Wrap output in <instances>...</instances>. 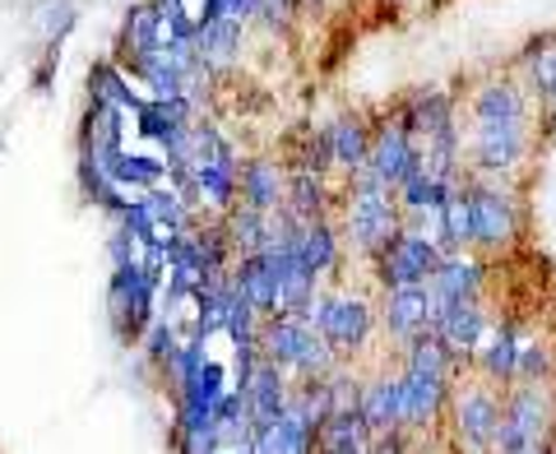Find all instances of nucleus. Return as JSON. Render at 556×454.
Here are the masks:
<instances>
[{
	"mask_svg": "<svg viewBox=\"0 0 556 454\" xmlns=\"http://www.w3.org/2000/svg\"><path fill=\"white\" fill-rule=\"evenodd\" d=\"M547 417H552V399L543 394V386H519L506 404H501V427H496V454H525L543 445V431H547Z\"/></svg>",
	"mask_w": 556,
	"mask_h": 454,
	"instance_id": "4",
	"label": "nucleus"
},
{
	"mask_svg": "<svg viewBox=\"0 0 556 454\" xmlns=\"http://www.w3.org/2000/svg\"><path fill=\"white\" fill-rule=\"evenodd\" d=\"M386 325H390V335L404 339V343H417L422 335H437V297H431V283L390 288Z\"/></svg>",
	"mask_w": 556,
	"mask_h": 454,
	"instance_id": "7",
	"label": "nucleus"
},
{
	"mask_svg": "<svg viewBox=\"0 0 556 454\" xmlns=\"http://www.w3.org/2000/svg\"><path fill=\"white\" fill-rule=\"evenodd\" d=\"M38 20H42V28L51 33V38H61V33L75 24V5H70V0H56V5H51L47 0V5L38 10Z\"/></svg>",
	"mask_w": 556,
	"mask_h": 454,
	"instance_id": "21",
	"label": "nucleus"
},
{
	"mask_svg": "<svg viewBox=\"0 0 556 454\" xmlns=\"http://www.w3.org/2000/svg\"><path fill=\"white\" fill-rule=\"evenodd\" d=\"M298 260H302L311 274L334 269V260H339V237H334V227H329L325 218L302 223V232H298Z\"/></svg>",
	"mask_w": 556,
	"mask_h": 454,
	"instance_id": "17",
	"label": "nucleus"
},
{
	"mask_svg": "<svg viewBox=\"0 0 556 454\" xmlns=\"http://www.w3.org/2000/svg\"><path fill=\"white\" fill-rule=\"evenodd\" d=\"M437 339L450 348V353H473V348L486 339V320L478 302H455L437 311Z\"/></svg>",
	"mask_w": 556,
	"mask_h": 454,
	"instance_id": "11",
	"label": "nucleus"
},
{
	"mask_svg": "<svg viewBox=\"0 0 556 454\" xmlns=\"http://www.w3.org/2000/svg\"><path fill=\"white\" fill-rule=\"evenodd\" d=\"M455 427L473 454L492 450L496 427H501V399L492 390H459L455 394Z\"/></svg>",
	"mask_w": 556,
	"mask_h": 454,
	"instance_id": "9",
	"label": "nucleus"
},
{
	"mask_svg": "<svg viewBox=\"0 0 556 454\" xmlns=\"http://www.w3.org/2000/svg\"><path fill=\"white\" fill-rule=\"evenodd\" d=\"M288 214L298 223L325 218V177L320 172H302V177L288 186Z\"/></svg>",
	"mask_w": 556,
	"mask_h": 454,
	"instance_id": "18",
	"label": "nucleus"
},
{
	"mask_svg": "<svg viewBox=\"0 0 556 454\" xmlns=\"http://www.w3.org/2000/svg\"><path fill=\"white\" fill-rule=\"evenodd\" d=\"M367 417H362V408H329L320 417V454H362V445H367Z\"/></svg>",
	"mask_w": 556,
	"mask_h": 454,
	"instance_id": "12",
	"label": "nucleus"
},
{
	"mask_svg": "<svg viewBox=\"0 0 556 454\" xmlns=\"http://www.w3.org/2000/svg\"><path fill=\"white\" fill-rule=\"evenodd\" d=\"M529 153V98L515 89L510 79L482 84V93L473 98V144L468 159L478 172L506 177L525 163Z\"/></svg>",
	"mask_w": 556,
	"mask_h": 454,
	"instance_id": "1",
	"label": "nucleus"
},
{
	"mask_svg": "<svg viewBox=\"0 0 556 454\" xmlns=\"http://www.w3.org/2000/svg\"><path fill=\"white\" fill-rule=\"evenodd\" d=\"M362 417H367L371 431H390L404 427V399H399V380H376V386L357 399Z\"/></svg>",
	"mask_w": 556,
	"mask_h": 454,
	"instance_id": "16",
	"label": "nucleus"
},
{
	"mask_svg": "<svg viewBox=\"0 0 556 454\" xmlns=\"http://www.w3.org/2000/svg\"><path fill=\"white\" fill-rule=\"evenodd\" d=\"M102 167H108V177L121 181V186H153V181H163V163H153V159H130V153H102L98 159Z\"/></svg>",
	"mask_w": 556,
	"mask_h": 454,
	"instance_id": "19",
	"label": "nucleus"
},
{
	"mask_svg": "<svg viewBox=\"0 0 556 454\" xmlns=\"http://www.w3.org/2000/svg\"><path fill=\"white\" fill-rule=\"evenodd\" d=\"M441 247L431 241L427 232H417V227H404L386 251L376 255L380 265V283L386 288H404V283H431V274L441 269Z\"/></svg>",
	"mask_w": 556,
	"mask_h": 454,
	"instance_id": "5",
	"label": "nucleus"
},
{
	"mask_svg": "<svg viewBox=\"0 0 556 454\" xmlns=\"http://www.w3.org/2000/svg\"><path fill=\"white\" fill-rule=\"evenodd\" d=\"M399 232H404V218H399V204L390 200V186L371 167H362L353 186V209H348V237H353V247L367 255H380Z\"/></svg>",
	"mask_w": 556,
	"mask_h": 454,
	"instance_id": "2",
	"label": "nucleus"
},
{
	"mask_svg": "<svg viewBox=\"0 0 556 454\" xmlns=\"http://www.w3.org/2000/svg\"><path fill=\"white\" fill-rule=\"evenodd\" d=\"M367 454H408V445H404V436L390 427V431H376V441H371Z\"/></svg>",
	"mask_w": 556,
	"mask_h": 454,
	"instance_id": "22",
	"label": "nucleus"
},
{
	"mask_svg": "<svg viewBox=\"0 0 556 454\" xmlns=\"http://www.w3.org/2000/svg\"><path fill=\"white\" fill-rule=\"evenodd\" d=\"M547 376H552L547 343H525V348H519V380H529V386H543Z\"/></svg>",
	"mask_w": 556,
	"mask_h": 454,
	"instance_id": "20",
	"label": "nucleus"
},
{
	"mask_svg": "<svg viewBox=\"0 0 556 454\" xmlns=\"http://www.w3.org/2000/svg\"><path fill=\"white\" fill-rule=\"evenodd\" d=\"M311 325L320 329L329 348H362L371 335V306L362 302V297L329 292L311 306Z\"/></svg>",
	"mask_w": 556,
	"mask_h": 454,
	"instance_id": "6",
	"label": "nucleus"
},
{
	"mask_svg": "<svg viewBox=\"0 0 556 454\" xmlns=\"http://www.w3.org/2000/svg\"><path fill=\"white\" fill-rule=\"evenodd\" d=\"M329 144H334V163H343L348 172H362L371 163V135L357 116H339L329 126Z\"/></svg>",
	"mask_w": 556,
	"mask_h": 454,
	"instance_id": "14",
	"label": "nucleus"
},
{
	"mask_svg": "<svg viewBox=\"0 0 556 454\" xmlns=\"http://www.w3.org/2000/svg\"><path fill=\"white\" fill-rule=\"evenodd\" d=\"M422 163V149H417V139L399 126V121H390V126H380V135L371 139V172L380 181H386L390 190H399L408 181V172Z\"/></svg>",
	"mask_w": 556,
	"mask_h": 454,
	"instance_id": "8",
	"label": "nucleus"
},
{
	"mask_svg": "<svg viewBox=\"0 0 556 454\" xmlns=\"http://www.w3.org/2000/svg\"><path fill=\"white\" fill-rule=\"evenodd\" d=\"M468 251H501L519 232V204L501 181H468Z\"/></svg>",
	"mask_w": 556,
	"mask_h": 454,
	"instance_id": "3",
	"label": "nucleus"
},
{
	"mask_svg": "<svg viewBox=\"0 0 556 454\" xmlns=\"http://www.w3.org/2000/svg\"><path fill=\"white\" fill-rule=\"evenodd\" d=\"M241 200H247L251 209H260V214H269V209L288 204L283 172H278L274 163H251L247 172H241Z\"/></svg>",
	"mask_w": 556,
	"mask_h": 454,
	"instance_id": "13",
	"label": "nucleus"
},
{
	"mask_svg": "<svg viewBox=\"0 0 556 454\" xmlns=\"http://www.w3.org/2000/svg\"><path fill=\"white\" fill-rule=\"evenodd\" d=\"M519 329L515 325H501L496 335H486L482 343V376L486 380H515L519 376Z\"/></svg>",
	"mask_w": 556,
	"mask_h": 454,
	"instance_id": "15",
	"label": "nucleus"
},
{
	"mask_svg": "<svg viewBox=\"0 0 556 454\" xmlns=\"http://www.w3.org/2000/svg\"><path fill=\"white\" fill-rule=\"evenodd\" d=\"M486 283V269L478 260H464V255H445L441 269L431 274V297H437V311L441 306H455V302H478Z\"/></svg>",
	"mask_w": 556,
	"mask_h": 454,
	"instance_id": "10",
	"label": "nucleus"
}]
</instances>
